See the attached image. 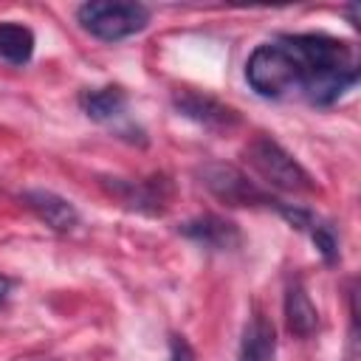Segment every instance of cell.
<instances>
[{
    "label": "cell",
    "mask_w": 361,
    "mask_h": 361,
    "mask_svg": "<svg viewBox=\"0 0 361 361\" xmlns=\"http://www.w3.org/2000/svg\"><path fill=\"white\" fill-rule=\"evenodd\" d=\"M200 183L223 203L228 206H268V209H279L282 200L271 197L265 189H259L245 172H240L231 164L223 161H209L197 169Z\"/></svg>",
    "instance_id": "277c9868"
},
{
    "label": "cell",
    "mask_w": 361,
    "mask_h": 361,
    "mask_svg": "<svg viewBox=\"0 0 361 361\" xmlns=\"http://www.w3.org/2000/svg\"><path fill=\"white\" fill-rule=\"evenodd\" d=\"M310 240H313V245H316V251L322 254L324 262H338V237L327 223L316 220L313 228H310Z\"/></svg>",
    "instance_id": "4fadbf2b"
},
{
    "label": "cell",
    "mask_w": 361,
    "mask_h": 361,
    "mask_svg": "<svg viewBox=\"0 0 361 361\" xmlns=\"http://www.w3.org/2000/svg\"><path fill=\"white\" fill-rule=\"evenodd\" d=\"M169 361H195V350L183 336L169 338Z\"/></svg>",
    "instance_id": "5bb4252c"
},
{
    "label": "cell",
    "mask_w": 361,
    "mask_h": 361,
    "mask_svg": "<svg viewBox=\"0 0 361 361\" xmlns=\"http://www.w3.org/2000/svg\"><path fill=\"white\" fill-rule=\"evenodd\" d=\"M79 104H82V110H85V116L90 121L110 124V121H116V118L124 116V110H127V93L118 85H107V87L85 90L79 96Z\"/></svg>",
    "instance_id": "30bf717a"
},
{
    "label": "cell",
    "mask_w": 361,
    "mask_h": 361,
    "mask_svg": "<svg viewBox=\"0 0 361 361\" xmlns=\"http://www.w3.org/2000/svg\"><path fill=\"white\" fill-rule=\"evenodd\" d=\"M102 183L116 200H121L127 209H135L141 214H164L172 195V186L166 178H149V180L104 178Z\"/></svg>",
    "instance_id": "8992f818"
},
{
    "label": "cell",
    "mask_w": 361,
    "mask_h": 361,
    "mask_svg": "<svg viewBox=\"0 0 361 361\" xmlns=\"http://www.w3.org/2000/svg\"><path fill=\"white\" fill-rule=\"evenodd\" d=\"M20 200L54 231H73L79 226V209L51 189H25Z\"/></svg>",
    "instance_id": "ba28073f"
},
{
    "label": "cell",
    "mask_w": 361,
    "mask_h": 361,
    "mask_svg": "<svg viewBox=\"0 0 361 361\" xmlns=\"http://www.w3.org/2000/svg\"><path fill=\"white\" fill-rule=\"evenodd\" d=\"M274 353H276L274 324L262 313H254L243 330V344H240L237 361H274Z\"/></svg>",
    "instance_id": "8fae6325"
},
{
    "label": "cell",
    "mask_w": 361,
    "mask_h": 361,
    "mask_svg": "<svg viewBox=\"0 0 361 361\" xmlns=\"http://www.w3.org/2000/svg\"><path fill=\"white\" fill-rule=\"evenodd\" d=\"M172 107L178 110V116H183L212 133H231L243 124L240 113L231 104H226L214 96L197 93V90H178L172 96Z\"/></svg>",
    "instance_id": "5b68a950"
},
{
    "label": "cell",
    "mask_w": 361,
    "mask_h": 361,
    "mask_svg": "<svg viewBox=\"0 0 361 361\" xmlns=\"http://www.w3.org/2000/svg\"><path fill=\"white\" fill-rule=\"evenodd\" d=\"M76 20L90 37L121 42L149 25V8L144 3H85L76 8Z\"/></svg>",
    "instance_id": "3957f363"
},
{
    "label": "cell",
    "mask_w": 361,
    "mask_h": 361,
    "mask_svg": "<svg viewBox=\"0 0 361 361\" xmlns=\"http://www.w3.org/2000/svg\"><path fill=\"white\" fill-rule=\"evenodd\" d=\"M245 161L268 186H274L279 192H290V195H310V192H316L313 175L279 141H274L265 133L251 138V144L245 147Z\"/></svg>",
    "instance_id": "7a4b0ae2"
},
{
    "label": "cell",
    "mask_w": 361,
    "mask_h": 361,
    "mask_svg": "<svg viewBox=\"0 0 361 361\" xmlns=\"http://www.w3.org/2000/svg\"><path fill=\"white\" fill-rule=\"evenodd\" d=\"M288 54L293 96L313 107H330L358 82V54L347 39L330 34H282L276 37Z\"/></svg>",
    "instance_id": "6da1fadb"
},
{
    "label": "cell",
    "mask_w": 361,
    "mask_h": 361,
    "mask_svg": "<svg viewBox=\"0 0 361 361\" xmlns=\"http://www.w3.org/2000/svg\"><path fill=\"white\" fill-rule=\"evenodd\" d=\"M285 324L299 338L313 336L319 327V310L310 302V293L305 290V285L299 279L285 288Z\"/></svg>",
    "instance_id": "9c48e42d"
},
{
    "label": "cell",
    "mask_w": 361,
    "mask_h": 361,
    "mask_svg": "<svg viewBox=\"0 0 361 361\" xmlns=\"http://www.w3.org/2000/svg\"><path fill=\"white\" fill-rule=\"evenodd\" d=\"M178 231L206 251H234L243 245V231L237 223L217 214H197L178 226Z\"/></svg>",
    "instance_id": "52a82bcc"
},
{
    "label": "cell",
    "mask_w": 361,
    "mask_h": 361,
    "mask_svg": "<svg viewBox=\"0 0 361 361\" xmlns=\"http://www.w3.org/2000/svg\"><path fill=\"white\" fill-rule=\"evenodd\" d=\"M34 31L17 20H3L0 23V59L8 65H25L34 56Z\"/></svg>",
    "instance_id": "7c38bea8"
},
{
    "label": "cell",
    "mask_w": 361,
    "mask_h": 361,
    "mask_svg": "<svg viewBox=\"0 0 361 361\" xmlns=\"http://www.w3.org/2000/svg\"><path fill=\"white\" fill-rule=\"evenodd\" d=\"M11 288H14V282L6 276V274H0V305L8 299V293H11Z\"/></svg>",
    "instance_id": "9a60e30c"
}]
</instances>
